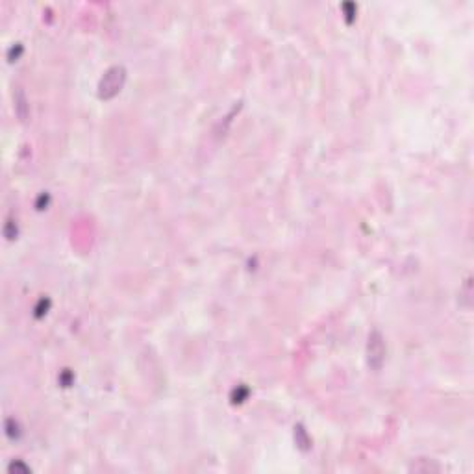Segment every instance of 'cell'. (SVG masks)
<instances>
[{
    "label": "cell",
    "mask_w": 474,
    "mask_h": 474,
    "mask_svg": "<svg viewBox=\"0 0 474 474\" xmlns=\"http://www.w3.org/2000/svg\"><path fill=\"white\" fill-rule=\"evenodd\" d=\"M124 83H126V69L123 65L109 67L98 82V97L102 100H111L113 97H117L119 93L123 91Z\"/></svg>",
    "instance_id": "cell-1"
},
{
    "label": "cell",
    "mask_w": 474,
    "mask_h": 474,
    "mask_svg": "<svg viewBox=\"0 0 474 474\" xmlns=\"http://www.w3.org/2000/svg\"><path fill=\"white\" fill-rule=\"evenodd\" d=\"M385 361V343L380 331H372L367 341V363L372 371H380Z\"/></svg>",
    "instance_id": "cell-2"
},
{
    "label": "cell",
    "mask_w": 474,
    "mask_h": 474,
    "mask_svg": "<svg viewBox=\"0 0 474 474\" xmlns=\"http://www.w3.org/2000/svg\"><path fill=\"white\" fill-rule=\"evenodd\" d=\"M409 470L411 472H424V474H428V472H437L439 470V465L437 463H433L432 459H417L415 463L409 467Z\"/></svg>",
    "instance_id": "cell-3"
},
{
    "label": "cell",
    "mask_w": 474,
    "mask_h": 474,
    "mask_svg": "<svg viewBox=\"0 0 474 474\" xmlns=\"http://www.w3.org/2000/svg\"><path fill=\"white\" fill-rule=\"evenodd\" d=\"M15 109H17V115L21 117V121H24L26 119V113H28V106H26V97L24 93L19 89L17 91V97H15Z\"/></svg>",
    "instance_id": "cell-4"
},
{
    "label": "cell",
    "mask_w": 474,
    "mask_h": 474,
    "mask_svg": "<svg viewBox=\"0 0 474 474\" xmlns=\"http://www.w3.org/2000/svg\"><path fill=\"white\" fill-rule=\"evenodd\" d=\"M295 430H296L295 433H298V435H300V437H296V435H295V437H296V443L300 444V447H302V449H304V450H306V449H310V441H308L306 432H304V428H302V426H296Z\"/></svg>",
    "instance_id": "cell-5"
}]
</instances>
